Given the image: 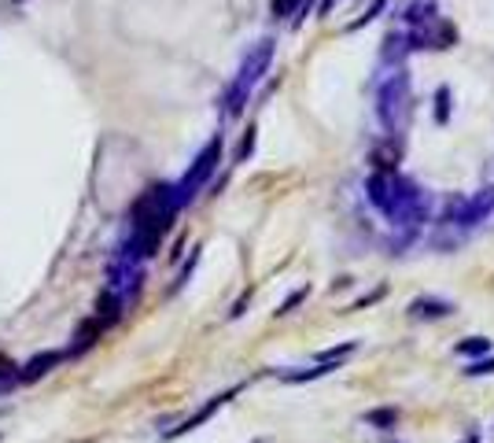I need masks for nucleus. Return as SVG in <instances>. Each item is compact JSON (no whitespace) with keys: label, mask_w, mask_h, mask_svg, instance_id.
Wrapping results in <instances>:
<instances>
[{"label":"nucleus","mask_w":494,"mask_h":443,"mask_svg":"<svg viewBox=\"0 0 494 443\" xmlns=\"http://www.w3.org/2000/svg\"><path fill=\"white\" fill-rule=\"evenodd\" d=\"M365 200L399 233L394 237V248L413 244L417 233L425 230V222H432V196L406 174H399V170H373L365 178Z\"/></svg>","instance_id":"nucleus-1"},{"label":"nucleus","mask_w":494,"mask_h":443,"mask_svg":"<svg viewBox=\"0 0 494 443\" xmlns=\"http://www.w3.org/2000/svg\"><path fill=\"white\" fill-rule=\"evenodd\" d=\"M274 56H277V41L274 37H262V41H255L251 48H247L236 74H233V82H229V89H226V96H221V115H226V118H240L243 115L251 93L269 74V67H274Z\"/></svg>","instance_id":"nucleus-2"},{"label":"nucleus","mask_w":494,"mask_h":443,"mask_svg":"<svg viewBox=\"0 0 494 443\" xmlns=\"http://www.w3.org/2000/svg\"><path fill=\"white\" fill-rule=\"evenodd\" d=\"M413 115V82L406 67H394L377 85V118L387 137H402Z\"/></svg>","instance_id":"nucleus-3"},{"label":"nucleus","mask_w":494,"mask_h":443,"mask_svg":"<svg viewBox=\"0 0 494 443\" xmlns=\"http://www.w3.org/2000/svg\"><path fill=\"white\" fill-rule=\"evenodd\" d=\"M221 152H226V137L221 133H214L200 152H195V159L188 163V170L181 174V181L174 185V196H178V204L181 207H188L195 196H200L207 185H211V178L218 174V163H221Z\"/></svg>","instance_id":"nucleus-4"},{"label":"nucleus","mask_w":494,"mask_h":443,"mask_svg":"<svg viewBox=\"0 0 494 443\" xmlns=\"http://www.w3.org/2000/svg\"><path fill=\"white\" fill-rule=\"evenodd\" d=\"M487 218H494V185H483L480 192L461 196V200L447 204V211H442V214L435 218V226H439V230H458V233H468V230L483 226Z\"/></svg>","instance_id":"nucleus-5"},{"label":"nucleus","mask_w":494,"mask_h":443,"mask_svg":"<svg viewBox=\"0 0 494 443\" xmlns=\"http://www.w3.org/2000/svg\"><path fill=\"white\" fill-rule=\"evenodd\" d=\"M236 391H240V388H229V391H221V396H214L211 403H203V407L195 410L192 417H185V422H181L178 429H170V432H166V439H178V436H188V432H195V429H200L203 422H211V417H214L221 407H226V403L236 396Z\"/></svg>","instance_id":"nucleus-6"},{"label":"nucleus","mask_w":494,"mask_h":443,"mask_svg":"<svg viewBox=\"0 0 494 443\" xmlns=\"http://www.w3.org/2000/svg\"><path fill=\"white\" fill-rule=\"evenodd\" d=\"M63 358H67L63 351H37L30 362H22V366H19L15 381H22V384H34V381H41V377H48V374H52V369H56Z\"/></svg>","instance_id":"nucleus-7"},{"label":"nucleus","mask_w":494,"mask_h":443,"mask_svg":"<svg viewBox=\"0 0 494 443\" xmlns=\"http://www.w3.org/2000/svg\"><path fill=\"white\" fill-rule=\"evenodd\" d=\"M454 314V303L435 300V295H421V300L410 303V318L413 322H442V318Z\"/></svg>","instance_id":"nucleus-8"},{"label":"nucleus","mask_w":494,"mask_h":443,"mask_svg":"<svg viewBox=\"0 0 494 443\" xmlns=\"http://www.w3.org/2000/svg\"><path fill=\"white\" fill-rule=\"evenodd\" d=\"M126 307H130V303L122 300V295H118L115 288H108V285H104L100 300H96V314H92V318H96V322H100L104 329H111V326L118 322V318H122V310H126Z\"/></svg>","instance_id":"nucleus-9"},{"label":"nucleus","mask_w":494,"mask_h":443,"mask_svg":"<svg viewBox=\"0 0 494 443\" xmlns=\"http://www.w3.org/2000/svg\"><path fill=\"white\" fill-rule=\"evenodd\" d=\"M410 56V41L406 30H391L380 44V67H402V60Z\"/></svg>","instance_id":"nucleus-10"},{"label":"nucleus","mask_w":494,"mask_h":443,"mask_svg":"<svg viewBox=\"0 0 494 443\" xmlns=\"http://www.w3.org/2000/svg\"><path fill=\"white\" fill-rule=\"evenodd\" d=\"M435 19H439V4H435V0H410V4L402 8V22H406L410 30L432 27Z\"/></svg>","instance_id":"nucleus-11"},{"label":"nucleus","mask_w":494,"mask_h":443,"mask_svg":"<svg viewBox=\"0 0 494 443\" xmlns=\"http://www.w3.org/2000/svg\"><path fill=\"white\" fill-rule=\"evenodd\" d=\"M399 159H402V137H387L384 148L373 152V166L377 170H399Z\"/></svg>","instance_id":"nucleus-12"},{"label":"nucleus","mask_w":494,"mask_h":443,"mask_svg":"<svg viewBox=\"0 0 494 443\" xmlns=\"http://www.w3.org/2000/svg\"><path fill=\"white\" fill-rule=\"evenodd\" d=\"M100 333H104V326L96 322V318L82 322V326H78V333H74V343H70V351H67V355H82V351H89L92 343L100 340Z\"/></svg>","instance_id":"nucleus-13"},{"label":"nucleus","mask_w":494,"mask_h":443,"mask_svg":"<svg viewBox=\"0 0 494 443\" xmlns=\"http://www.w3.org/2000/svg\"><path fill=\"white\" fill-rule=\"evenodd\" d=\"M362 422L369 425V429H380V432H391L394 425H399V410L394 407H377V410H369Z\"/></svg>","instance_id":"nucleus-14"},{"label":"nucleus","mask_w":494,"mask_h":443,"mask_svg":"<svg viewBox=\"0 0 494 443\" xmlns=\"http://www.w3.org/2000/svg\"><path fill=\"white\" fill-rule=\"evenodd\" d=\"M432 104H435V126H447V122H450V108H454L450 85H439L435 96H432Z\"/></svg>","instance_id":"nucleus-15"},{"label":"nucleus","mask_w":494,"mask_h":443,"mask_svg":"<svg viewBox=\"0 0 494 443\" xmlns=\"http://www.w3.org/2000/svg\"><path fill=\"white\" fill-rule=\"evenodd\" d=\"M461 358H480V355H490V340L487 336H468V340H461L458 348H454Z\"/></svg>","instance_id":"nucleus-16"},{"label":"nucleus","mask_w":494,"mask_h":443,"mask_svg":"<svg viewBox=\"0 0 494 443\" xmlns=\"http://www.w3.org/2000/svg\"><path fill=\"white\" fill-rule=\"evenodd\" d=\"M387 4H391V0H373V4L365 8V15H358L355 22H347V30H362V27H369V22H377L387 12Z\"/></svg>","instance_id":"nucleus-17"},{"label":"nucleus","mask_w":494,"mask_h":443,"mask_svg":"<svg viewBox=\"0 0 494 443\" xmlns=\"http://www.w3.org/2000/svg\"><path fill=\"white\" fill-rule=\"evenodd\" d=\"M303 0H269V19H291Z\"/></svg>","instance_id":"nucleus-18"},{"label":"nucleus","mask_w":494,"mask_h":443,"mask_svg":"<svg viewBox=\"0 0 494 443\" xmlns=\"http://www.w3.org/2000/svg\"><path fill=\"white\" fill-rule=\"evenodd\" d=\"M355 348H358L355 340H347V343H336V348H325V351H321V355H317V362H343V358H347Z\"/></svg>","instance_id":"nucleus-19"},{"label":"nucleus","mask_w":494,"mask_h":443,"mask_svg":"<svg viewBox=\"0 0 494 443\" xmlns=\"http://www.w3.org/2000/svg\"><path fill=\"white\" fill-rule=\"evenodd\" d=\"M483 374H494V355H480V358H473L465 366V377H483Z\"/></svg>","instance_id":"nucleus-20"},{"label":"nucleus","mask_w":494,"mask_h":443,"mask_svg":"<svg viewBox=\"0 0 494 443\" xmlns=\"http://www.w3.org/2000/svg\"><path fill=\"white\" fill-rule=\"evenodd\" d=\"M251 152H255V126H247V133H243V141L236 148V163H247V159H251Z\"/></svg>","instance_id":"nucleus-21"},{"label":"nucleus","mask_w":494,"mask_h":443,"mask_svg":"<svg viewBox=\"0 0 494 443\" xmlns=\"http://www.w3.org/2000/svg\"><path fill=\"white\" fill-rule=\"evenodd\" d=\"M307 295H310V288H295V292H291V295H288V300H284V303H281V307H277V318H284V314H291V310H295V307H299V303H303V300H307Z\"/></svg>","instance_id":"nucleus-22"},{"label":"nucleus","mask_w":494,"mask_h":443,"mask_svg":"<svg viewBox=\"0 0 494 443\" xmlns=\"http://www.w3.org/2000/svg\"><path fill=\"white\" fill-rule=\"evenodd\" d=\"M195 262H200V248H192V255H188V262L181 266V274H178V281H174V292H178V288H185V281L192 278V270H195Z\"/></svg>","instance_id":"nucleus-23"},{"label":"nucleus","mask_w":494,"mask_h":443,"mask_svg":"<svg viewBox=\"0 0 494 443\" xmlns=\"http://www.w3.org/2000/svg\"><path fill=\"white\" fill-rule=\"evenodd\" d=\"M377 300H384V288H377V292H369V295H362V300L351 307V310H365V307H373Z\"/></svg>","instance_id":"nucleus-24"},{"label":"nucleus","mask_w":494,"mask_h":443,"mask_svg":"<svg viewBox=\"0 0 494 443\" xmlns=\"http://www.w3.org/2000/svg\"><path fill=\"white\" fill-rule=\"evenodd\" d=\"M247 303H251V292H243V295H240V300H236V303H233V310H229V318H240V314H243V307H247Z\"/></svg>","instance_id":"nucleus-25"},{"label":"nucleus","mask_w":494,"mask_h":443,"mask_svg":"<svg viewBox=\"0 0 494 443\" xmlns=\"http://www.w3.org/2000/svg\"><path fill=\"white\" fill-rule=\"evenodd\" d=\"M339 4V0H317V19H325V15H332V8Z\"/></svg>","instance_id":"nucleus-26"},{"label":"nucleus","mask_w":494,"mask_h":443,"mask_svg":"<svg viewBox=\"0 0 494 443\" xmlns=\"http://www.w3.org/2000/svg\"><path fill=\"white\" fill-rule=\"evenodd\" d=\"M461 443H480V432H476V429H468V432H465V439H461Z\"/></svg>","instance_id":"nucleus-27"},{"label":"nucleus","mask_w":494,"mask_h":443,"mask_svg":"<svg viewBox=\"0 0 494 443\" xmlns=\"http://www.w3.org/2000/svg\"><path fill=\"white\" fill-rule=\"evenodd\" d=\"M15 4H22V0H15Z\"/></svg>","instance_id":"nucleus-28"}]
</instances>
